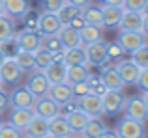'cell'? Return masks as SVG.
I'll list each match as a JSON object with an SVG mask.
<instances>
[{"label":"cell","mask_w":148,"mask_h":138,"mask_svg":"<svg viewBox=\"0 0 148 138\" xmlns=\"http://www.w3.org/2000/svg\"><path fill=\"white\" fill-rule=\"evenodd\" d=\"M146 19H148L146 9L145 11H126L124 9V15H122V21H120L118 28L146 34Z\"/></svg>","instance_id":"4"},{"label":"cell","mask_w":148,"mask_h":138,"mask_svg":"<svg viewBox=\"0 0 148 138\" xmlns=\"http://www.w3.org/2000/svg\"><path fill=\"white\" fill-rule=\"evenodd\" d=\"M32 112L36 114V116L51 120V118H54L56 114H60V105H56L49 95H41V97H36L34 106H32Z\"/></svg>","instance_id":"10"},{"label":"cell","mask_w":148,"mask_h":138,"mask_svg":"<svg viewBox=\"0 0 148 138\" xmlns=\"http://www.w3.org/2000/svg\"><path fill=\"white\" fill-rule=\"evenodd\" d=\"M75 138H84V136H81V135H77V136H75Z\"/></svg>","instance_id":"55"},{"label":"cell","mask_w":148,"mask_h":138,"mask_svg":"<svg viewBox=\"0 0 148 138\" xmlns=\"http://www.w3.org/2000/svg\"><path fill=\"white\" fill-rule=\"evenodd\" d=\"M34 112L30 108H17V106H13L10 112V121L8 123L11 125V127L19 129V131H25V127L28 125V121L32 120Z\"/></svg>","instance_id":"18"},{"label":"cell","mask_w":148,"mask_h":138,"mask_svg":"<svg viewBox=\"0 0 148 138\" xmlns=\"http://www.w3.org/2000/svg\"><path fill=\"white\" fill-rule=\"evenodd\" d=\"M116 43L126 52H133L139 47L146 45V34L145 32H131V30H120L116 34Z\"/></svg>","instance_id":"3"},{"label":"cell","mask_w":148,"mask_h":138,"mask_svg":"<svg viewBox=\"0 0 148 138\" xmlns=\"http://www.w3.org/2000/svg\"><path fill=\"white\" fill-rule=\"evenodd\" d=\"M4 86V82H2V76H0V88H2Z\"/></svg>","instance_id":"53"},{"label":"cell","mask_w":148,"mask_h":138,"mask_svg":"<svg viewBox=\"0 0 148 138\" xmlns=\"http://www.w3.org/2000/svg\"><path fill=\"white\" fill-rule=\"evenodd\" d=\"M66 120H68V125H69V129H71V131L81 133L84 129V125L88 123L90 116H88L86 112H83L81 108H75V110H71V112L66 114Z\"/></svg>","instance_id":"25"},{"label":"cell","mask_w":148,"mask_h":138,"mask_svg":"<svg viewBox=\"0 0 148 138\" xmlns=\"http://www.w3.org/2000/svg\"><path fill=\"white\" fill-rule=\"evenodd\" d=\"M135 86H139L141 91H148V67H143L139 73L137 80H135Z\"/></svg>","instance_id":"43"},{"label":"cell","mask_w":148,"mask_h":138,"mask_svg":"<svg viewBox=\"0 0 148 138\" xmlns=\"http://www.w3.org/2000/svg\"><path fill=\"white\" fill-rule=\"evenodd\" d=\"M62 28L60 19L56 17V13L51 11H41L40 19H38V30L41 36H49V34H58V30Z\"/></svg>","instance_id":"13"},{"label":"cell","mask_w":148,"mask_h":138,"mask_svg":"<svg viewBox=\"0 0 148 138\" xmlns=\"http://www.w3.org/2000/svg\"><path fill=\"white\" fill-rule=\"evenodd\" d=\"M81 17L84 19L86 24H96L101 26V19H103V7L99 4H84L83 11H81Z\"/></svg>","instance_id":"23"},{"label":"cell","mask_w":148,"mask_h":138,"mask_svg":"<svg viewBox=\"0 0 148 138\" xmlns=\"http://www.w3.org/2000/svg\"><path fill=\"white\" fill-rule=\"evenodd\" d=\"M8 108H10V93L0 88V112H4Z\"/></svg>","instance_id":"44"},{"label":"cell","mask_w":148,"mask_h":138,"mask_svg":"<svg viewBox=\"0 0 148 138\" xmlns=\"http://www.w3.org/2000/svg\"><path fill=\"white\" fill-rule=\"evenodd\" d=\"M98 138H120V136H118V133H116V129H105Z\"/></svg>","instance_id":"46"},{"label":"cell","mask_w":148,"mask_h":138,"mask_svg":"<svg viewBox=\"0 0 148 138\" xmlns=\"http://www.w3.org/2000/svg\"><path fill=\"white\" fill-rule=\"evenodd\" d=\"M0 15H6L4 13V0H0Z\"/></svg>","instance_id":"49"},{"label":"cell","mask_w":148,"mask_h":138,"mask_svg":"<svg viewBox=\"0 0 148 138\" xmlns=\"http://www.w3.org/2000/svg\"><path fill=\"white\" fill-rule=\"evenodd\" d=\"M36 95L28 90L26 86H17L10 91V106H17V108H30L32 110Z\"/></svg>","instance_id":"9"},{"label":"cell","mask_w":148,"mask_h":138,"mask_svg":"<svg viewBox=\"0 0 148 138\" xmlns=\"http://www.w3.org/2000/svg\"><path fill=\"white\" fill-rule=\"evenodd\" d=\"M43 11H51V13H56L62 6L66 4V0H40Z\"/></svg>","instance_id":"41"},{"label":"cell","mask_w":148,"mask_h":138,"mask_svg":"<svg viewBox=\"0 0 148 138\" xmlns=\"http://www.w3.org/2000/svg\"><path fill=\"white\" fill-rule=\"evenodd\" d=\"M66 71H68V66L66 62H51L47 67L43 69L45 76L51 84H58V82H66Z\"/></svg>","instance_id":"21"},{"label":"cell","mask_w":148,"mask_h":138,"mask_svg":"<svg viewBox=\"0 0 148 138\" xmlns=\"http://www.w3.org/2000/svg\"><path fill=\"white\" fill-rule=\"evenodd\" d=\"M41 47H45L51 52H58V51H64L62 47V41L58 37V34H49V36H41Z\"/></svg>","instance_id":"35"},{"label":"cell","mask_w":148,"mask_h":138,"mask_svg":"<svg viewBox=\"0 0 148 138\" xmlns=\"http://www.w3.org/2000/svg\"><path fill=\"white\" fill-rule=\"evenodd\" d=\"M103 7V19H101V28H118L124 15L122 6H101Z\"/></svg>","instance_id":"16"},{"label":"cell","mask_w":148,"mask_h":138,"mask_svg":"<svg viewBox=\"0 0 148 138\" xmlns=\"http://www.w3.org/2000/svg\"><path fill=\"white\" fill-rule=\"evenodd\" d=\"M101 80H103V84H105L107 90H122V88L126 86L114 64L109 66V67H105L103 71H101Z\"/></svg>","instance_id":"17"},{"label":"cell","mask_w":148,"mask_h":138,"mask_svg":"<svg viewBox=\"0 0 148 138\" xmlns=\"http://www.w3.org/2000/svg\"><path fill=\"white\" fill-rule=\"evenodd\" d=\"M45 138H60V136H45Z\"/></svg>","instance_id":"54"},{"label":"cell","mask_w":148,"mask_h":138,"mask_svg":"<svg viewBox=\"0 0 148 138\" xmlns=\"http://www.w3.org/2000/svg\"><path fill=\"white\" fill-rule=\"evenodd\" d=\"M58 37L62 41V47L64 49H73V47H79L81 43V36H79V30L71 28L69 24H62V28L58 30Z\"/></svg>","instance_id":"19"},{"label":"cell","mask_w":148,"mask_h":138,"mask_svg":"<svg viewBox=\"0 0 148 138\" xmlns=\"http://www.w3.org/2000/svg\"><path fill=\"white\" fill-rule=\"evenodd\" d=\"M15 39L23 51L28 52H34L41 47V34L38 28H26L25 26L21 32H15Z\"/></svg>","instance_id":"6"},{"label":"cell","mask_w":148,"mask_h":138,"mask_svg":"<svg viewBox=\"0 0 148 138\" xmlns=\"http://www.w3.org/2000/svg\"><path fill=\"white\" fill-rule=\"evenodd\" d=\"M66 2H71V4H77V6H84V4H88L90 0H66Z\"/></svg>","instance_id":"48"},{"label":"cell","mask_w":148,"mask_h":138,"mask_svg":"<svg viewBox=\"0 0 148 138\" xmlns=\"http://www.w3.org/2000/svg\"><path fill=\"white\" fill-rule=\"evenodd\" d=\"M79 36H81V43L83 45H90V43H94V41L103 37V28L96 26V24H84L79 30Z\"/></svg>","instance_id":"28"},{"label":"cell","mask_w":148,"mask_h":138,"mask_svg":"<svg viewBox=\"0 0 148 138\" xmlns=\"http://www.w3.org/2000/svg\"><path fill=\"white\" fill-rule=\"evenodd\" d=\"M15 62H17V66L23 69V73H30L32 69H36L34 66V52H28V51H19L17 54H15Z\"/></svg>","instance_id":"31"},{"label":"cell","mask_w":148,"mask_h":138,"mask_svg":"<svg viewBox=\"0 0 148 138\" xmlns=\"http://www.w3.org/2000/svg\"><path fill=\"white\" fill-rule=\"evenodd\" d=\"M77 108H81L83 112H86L90 118L94 116H101V95H96V93H84L81 97H73Z\"/></svg>","instance_id":"7"},{"label":"cell","mask_w":148,"mask_h":138,"mask_svg":"<svg viewBox=\"0 0 148 138\" xmlns=\"http://www.w3.org/2000/svg\"><path fill=\"white\" fill-rule=\"evenodd\" d=\"M15 21L8 15H0V41L8 39V37L15 36Z\"/></svg>","instance_id":"33"},{"label":"cell","mask_w":148,"mask_h":138,"mask_svg":"<svg viewBox=\"0 0 148 138\" xmlns=\"http://www.w3.org/2000/svg\"><path fill=\"white\" fill-rule=\"evenodd\" d=\"M49 86H51V82L47 80V76H45L43 71H40V69H32V71H30L28 78H26V88H28L36 97L47 95Z\"/></svg>","instance_id":"8"},{"label":"cell","mask_w":148,"mask_h":138,"mask_svg":"<svg viewBox=\"0 0 148 138\" xmlns=\"http://www.w3.org/2000/svg\"><path fill=\"white\" fill-rule=\"evenodd\" d=\"M64 62L66 66H75V64H86V49L84 45L73 49H64Z\"/></svg>","instance_id":"27"},{"label":"cell","mask_w":148,"mask_h":138,"mask_svg":"<svg viewBox=\"0 0 148 138\" xmlns=\"http://www.w3.org/2000/svg\"><path fill=\"white\" fill-rule=\"evenodd\" d=\"M124 54H126V51H124L116 41L107 45V58H111V60H122Z\"/></svg>","instance_id":"40"},{"label":"cell","mask_w":148,"mask_h":138,"mask_svg":"<svg viewBox=\"0 0 148 138\" xmlns=\"http://www.w3.org/2000/svg\"><path fill=\"white\" fill-rule=\"evenodd\" d=\"M4 125V120H2V112H0V127Z\"/></svg>","instance_id":"52"},{"label":"cell","mask_w":148,"mask_h":138,"mask_svg":"<svg viewBox=\"0 0 148 138\" xmlns=\"http://www.w3.org/2000/svg\"><path fill=\"white\" fill-rule=\"evenodd\" d=\"M107 41H103V37L98 41H94V43L90 45H84V49H86V60L88 64H94V66H103L105 62H107Z\"/></svg>","instance_id":"11"},{"label":"cell","mask_w":148,"mask_h":138,"mask_svg":"<svg viewBox=\"0 0 148 138\" xmlns=\"http://www.w3.org/2000/svg\"><path fill=\"white\" fill-rule=\"evenodd\" d=\"M30 0H4V13L8 17L21 19L26 9H30Z\"/></svg>","instance_id":"24"},{"label":"cell","mask_w":148,"mask_h":138,"mask_svg":"<svg viewBox=\"0 0 148 138\" xmlns=\"http://www.w3.org/2000/svg\"><path fill=\"white\" fill-rule=\"evenodd\" d=\"M69 125H68V120L66 116L62 114H56L54 118L49 120V129H47V136H60V138H66L69 135Z\"/></svg>","instance_id":"20"},{"label":"cell","mask_w":148,"mask_h":138,"mask_svg":"<svg viewBox=\"0 0 148 138\" xmlns=\"http://www.w3.org/2000/svg\"><path fill=\"white\" fill-rule=\"evenodd\" d=\"M38 19H40V11H36V9H26L25 13H23V17H21V21L25 22V26L26 28H38Z\"/></svg>","instance_id":"37"},{"label":"cell","mask_w":148,"mask_h":138,"mask_svg":"<svg viewBox=\"0 0 148 138\" xmlns=\"http://www.w3.org/2000/svg\"><path fill=\"white\" fill-rule=\"evenodd\" d=\"M124 103H126V93L122 90H105V93L101 95V114L118 116L122 114Z\"/></svg>","instance_id":"2"},{"label":"cell","mask_w":148,"mask_h":138,"mask_svg":"<svg viewBox=\"0 0 148 138\" xmlns=\"http://www.w3.org/2000/svg\"><path fill=\"white\" fill-rule=\"evenodd\" d=\"M23 138H40V136H32V135H23Z\"/></svg>","instance_id":"51"},{"label":"cell","mask_w":148,"mask_h":138,"mask_svg":"<svg viewBox=\"0 0 148 138\" xmlns=\"http://www.w3.org/2000/svg\"><path fill=\"white\" fill-rule=\"evenodd\" d=\"M4 60H6V56H4V52L0 51V66H2V62H4Z\"/></svg>","instance_id":"50"},{"label":"cell","mask_w":148,"mask_h":138,"mask_svg":"<svg viewBox=\"0 0 148 138\" xmlns=\"http://www.w3.org/2000/svg\"><path fill=\"white\" fill-rule=\"evenodd\" d=\"M131 54V62H135L139 67H148V45H143V47H139L137 51H133V52H130Z\"/></svg>","instance_id":"36"},{"label":"cell","mask_w":148,"mask_h":138,"mask_svg":"<svg viewBox=\"0 0 148 138\" xmlns=\"http://www.w3.org/2000/svg\"><path fill=\"white\" fill-rule=\"evenodd\" d=\"M25 133L19 131V129L11 127L10 123H4L2 127H0V138H23Z\"/></svg>","instance_id":"39"},{"label":"cell","mask_w":148,"mask_h":138,"mask_svg":"<svg viewBox=\"0 0 148 138\" xmlns=\"http://www.w3.org/2000/svg\"><path fill=\"white\" fill-rule=\"evenodd\" d=\"M47 95L53 99L56 105H66V103L73 101V93L71 88H69L68 82H58V84H51Z\"/></svg>","instance_id":"15"},{"label":"cell","mask_w":148,"mask_h":138,"mask_svg":"<svg viewBox=\"0 0 148 138\" xmlns=\"http://www.w3.org/2000/svg\"><path fill=\"white\" fill-rule=\"evenodd\" d=\"M81 11H83V6H77V4L66 2L64 6H62L60 9L56 11V17L60 19V22H62V24H68V22L71 21L73 17H77V15H81Z\"/></svg>","instance_id":"30"},{"label":"cell","mask_w":148,"mask_h":138,"mask_svg":"<svg viewBox=\"0 0 148 138\" xmlns=\"http://www.w3.org/2000/svg\"><path fill=\"white\" fill-rule=\"evenodd\" d=\"M107 129V125L101 121V118L99 116H94V118H90L88 120V123L84 125V129L79 133L81 136H84V138H98L101 133Z\"/></svg>","instance_id":"29"},{"label":"cell","mask_w":148,"mask_h":138,"mask_svg":"<svg viewBox=\"0 0 148 138\" xmlns=\"http://www.w3.org/2000/svg\"><path fill=\"white\" fill-rule=\"evenodd\" d=\"M23 69L17 66V62H15L13 58H6L2 62V66H0V76H2V82L4 84H19L23 78Z\"/></svg>","instance_id":"12"},{"label":"cell","mask_w":148,"mask_h":138,"mask_svg":"<svg viewBox=\"0 0 148 138\" xmlns=\"http://www.w3.org/2000/svg\"><path fill=\"white\" fill-rule=\"evenodd\" d=\"M69 88H71V93L73 97H81V95L88 93V82L86 80H83V82H75V84H69Z\"/></svg>","instance_id":"42"},{"label":"cell","mask_w":148,"mask_h":138,"mask_svg":"<svg viewBox=\"0 0 148 138\" xmlns=\"http://www.w3.org/2000/svg\"><path fill=\"white\" fill-rule=\"evenodd\" d=\"M122 7L126 11H145L148 9V0H122Z\"/></svg>","instance_id":"38"},{"label":"cell","mask_w":148,"mask_h":138,"mask_svg":"<svg viewBox=\"0 0 148 138\" xmlns=\"http://www.w3.org/2000/svg\"><path fill=\"white\" fill-rule=\"evenodd\" d=\"M47 129H49V120L41 116H36L34 114L32 120L28 121V125L25 127V135H32V136H40V138H45L47 136Z\"/></svg>","instance_id":"22"},{"label":"cell","mask_w":148,"mask_h":138,"mask_svg":"<svg viewBox=\"0 0 148 138\" xmlns=\"http://www.w3.org/2000/svg\"><path fill=\"white\" fill-rule=\"evenodd\" d=\"M68 24L71 26V28H75V30H81V28H83L84 24H86V22H84V19L81 17V15H77V17H73L71 21L68 22Z\"/></svg>","instance_id":"45"},{"label":"cell","mask_w":148,"mask_h":138,"mask_svg":"<svg viewBox=\"0 0 148 138\" xmlns=\"http://www.w3.org/2000/svg\"><path fill=\"white\" fill-rule=\"evenodd\" d=\"M101 6H122V0H99Z\"/></svg>","instance_id":"47"},{"label":"cell","mask_w":148,"mask_h":138,"mask_svg":"<svg viewBox=\"0 0 148 138\" xmlns=\"http://www.w3.org/2000/svg\"><path fill=\"white\" fill-rule=\"evenodd\" d=\"M90 76L86 64H75V66H68L66 71V82L68 84H75V82H83Z\"/></svg>","instance_id":"26"},{"label":"cell","mask_w":148,"mask_h":138,"mask_svg":"<svg viewBox=\"0 0 148 138\" xmlns=\"http://www.w3.org/2000/svg\"><path fill=\"white\" fill-rule=\"evenodd\" d=\"M114 66L118 69L124 84H126V86H135V80H137L139 73H141V67H139L135 62H131V60H120L118 64H114Z\"/></svg>","instance_id":"14"},{"label":"cell","mask_w":148,"mask_h":138,"mask_svg":"<svg viewBox=\"0 0 148 138\" xmlns=\"http://www.w3.org/2000/svg\"><path fill=\"white\" fill-rule=\"evenodd\" d=\"M116 133L120 138H145V123L137 120H131V118H120L118 123H116Z\"/></svg>","instance_id":"5"},{"label":"cell","mask_w":148,"mask_h":138,"mask_svg":"<svg viewBox=\"0 0 148 138\" xmlns=\"http://www.w3.org/2000/svg\"><path fill=\"white\" fill-rule=\"evenodd\" d=\"M122 114L126 118H131V120H137V121L145 123L146 116H148V91H143L141 95L126 97Z\"/></svg>","instance_id":"1"},{"label":"cell","mask_w":148,"mask_h":138,"mask_svg":"<svg viewBox=\"0 0 148 138\" xmlns=\"http://www.w3.org/2000/svg\"><path fill=\"white\" fill-rule=\"evenodd\" d=\"M51 62H53V52L47 51L45 47H40L38 51H34V66H36V69L43 71Z\"/></svg>","instance_id":"32"},{"label":"cell","mask_w":148,"mask_h":138,"mask_svg":"<svg viewBox=\"0 0 148 138\" xmlns=\"http://www.w3.org/2000/svg\"><path fill=\"white\" fill-rule=\"evenodd\" d=\"M0 51L4 52V56H6V58H15V54L21 51V47H19L15 36H11V37H8V39L0 41Z\"/></svg>","instance_id":"34"}]
</instances>
